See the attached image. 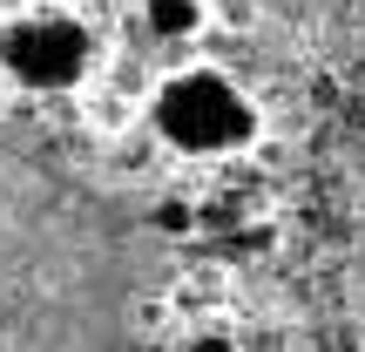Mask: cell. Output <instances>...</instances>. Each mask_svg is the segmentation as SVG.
<instances>
[{"mask_svg":"<svg viewBox=\"0 0 365 352\" xmlns=\"http://www.w3.org/2000/svg\"><path fill=\"white\" fill-rule=\"evenodd\" d=\"M143 27L156 41H190L203 27V0H143Z\"/></svg>","mask_w":365,"mask_h":352,"instance_id":"277c9868","label":"cell"},{"mask_svg":"<svg viewBox=\"0 0 365 352\" xmlns=\"http://www.w3.org/2000/svg\"><path fill=\"white\" fill-rule=\"evenodd\" d=\"M149 116H156V136L182 156H230V149H250V136H257V102L217 68L170 75L149 102Z\"/></svg>","mask_w":365,"mask_h":352,"instance_id":"7a4b0ae2","label":"cell"},{"mask_svg":"<svg viewBox=\"0 0 365 352\" xmlns=\"http://www.w3.org/2000/svg\"><path fill=\"white\" fill-rule=\"evenodd\" d=\"M143 271L115 196L0 129V352H135Z\"/></svg>","mask_w":365,"mask_h":352,"instance_id":"6da1fadb","label":"cell"},{"mask_svg":"<svg viewBox=\"0 0 365 352\" xmlns=\"http://www.w3.org/2000/svg\"><path fill=\"white\" fill-rule=\"evenodd\" d=\"M359 278H365V264H359Z\"/></svg>","mask_w":365,"mask_h":352,"instance_id":"52a82bcc","label":"cell"},{"mask_svg":"<svg viewBox=\"0 0 365 352\" xmlns=\"http://www.w3.org/2000/svg\"><path fill=\"white\" fill-rule=\"evenodd\" d=\"M95 61V41L81 21H68V14H21V21L0 34V68H7L21 89L34 95H61L75 89L81 75H88Z\"/></svg>","mask_w":365,"mask_h":352,"instance_id":"3957f363","label":"cell"},{"mask_svg":"<svg viewBox=\"0 0 365 352\" xmlns=\"http://www.w3.org/2000/svg\"><path fill=\"white\" fill-rule=\"evenodd\" d=\"M156 231H196L190 203H163V210H156Z\"/></svg>","mask_w":365,"mask_h":352,"instance_id":"5b68a950","label":"cell"},{"mask_svg":"<svg viewBox=\"0 0 365 352\" xmlns=\"http://www.w3.org/2000/svg\"><path fill=\"white\" fill-rule=\"evenodd\" d=\"M182 352H237L230 339H223V332H196V339L190 346H182Z\"/></svg>","mask_w":365,"mask_h":352,"instance_id":"8992f818","label":"cell"}]
</instances>
